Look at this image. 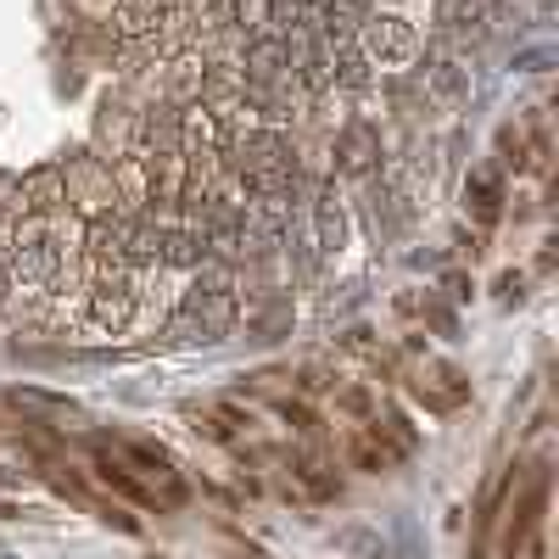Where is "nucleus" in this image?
<instances>
[{"label": "nucleus", "mask_w": 559, "mask_h": 559, "mask_svg": "<svg viewBox=\"0 0 559 559\" xmlns=\"http://www.w3.org/2000/svg\"><path fill=\"white\" fill-rule=\"evenodd\" d=\"M358 57L376 62V68H408V62L419 57V34H414L403 17L369 12V17L358 23Z\"/></svg>", "instance_id": "1"}, {"label": "nucleus", "mask_w": 559, "mask_h": 559, "mask_svg": "<svg viewBox=\"0 0 559 559\" xmlns=\"http://www.w3.org/2000/svg\"><path fill=\"white\" fill-rule=\"evenodd\" d=\"M247 79L252 84H274V79H292V68H286V34H252V45H247Z\"/></svg>", "instance_id": "2"}, {"label": "nucleus", "mask_w": 559, "mask_h": 559, "mask_svg": "<svg viewBox=\"0 0 559 559\" xmlns=\"http://www.w3.org/2000/svg\"><path fill=\"white\" fill-rule=\"evenodd\" d=\"M543 481L526 492V503H521V521H515V532H509V559H543Z\"/></svg>", "instance_id": "3"}, {"label": "nucleus", "mask_w": 559, "mask_h": 559, "mask_svg": "<svg viewBox=\"0 0 559 559\" xmlns=\"http://www.w3.org/2000/svg\"><path fill=\"white\" fill-rule=\"evenodd\" d=\"M442 23H448L453 34L481 39L487 23H492V7H487V0H442Z\"/></svg>", "instance_id": "4"}, {"label": "nucleus", "mask_w": 559, "mask_h": 559, "mask_svg": "<svg viewBox=\"0 0 559 559\" xmlns=\"http://www.w3.org/2000/svg\"><path fill=\"white\" fill-rule=\"evenodd\" d=\"M336 157H342V168H347V174H364L369 163H376V157H381V140H376V134H369L364 123H353V129L342 134V152H336Z\"/></svg>", "instance_id": "5"}, {"label": "nucleus", "mask_w": 559, "mask_h": 559, "mask_svg": "<svg viewBox=\"0 0 559 559\" xmlns=\"http://www.w3.org/2000/svg\"><path fill=\"white\" fill-rule=\"evenodd\" d=\"M324 17H331V39H347V34L369 17V0H331V7H324Z\"/></svg>", "instance_id": "6"}, {"label": "nucleus", "mask_w": 559, "mask_h": 559, "mask_svg": "<svg viewBox=\"0 0 559 559\" xmlns=\"http://www.w3.org/2000/svg\"><path fill=\"white\" fill-rule=\"evenodd\" d=\"M431 84H437V96H448V102L471 96V73H464L459 62H437V68H431Z\"/></svg>", "instance_id": "7"}, {"label": "nucleus", "mask_w": 559, "mask_h": 559, "mask_svg": "<svg viewBox=\"0 0 559 559\" xmlns=\"http://www.w3.org/2000/svg\"><path fill=\"white\" fill-rule=\"evenodd\" d=\"M471 197H476V213L481 218H498V179L492 174H476L471 179Z\"/></svg>", "instance_id": "8"}, {"label": "nucleus", "mask_w": 559, "mask_h": 559, "mask_svg": "<svg viewBox=\"0 0 559 559\" xmlns=\"http://www.w3.org/2000/svg\"><path fill=\"white\" fill-rule=\"evenodd\" d=\"M319 229H324V247H342V213H336V197H324V207H319Z\"/></svg>", "instance_id": "9"}]
</instances>
